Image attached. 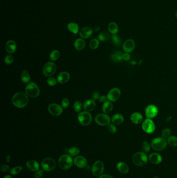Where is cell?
Returning a JSON list of instances; mask_svg holds the SVG:
<instances>
[{"label":"cell","mask_w":177,"mask_h":178,"mask_svg":"<svg viewBox=\"0 0 177 178\" xmlns=\"http://www.w3.org/2000/svg\"><path fill=\"white\" fill-rule=\"evenodd\" d=\"M12 103L15 106L18 108L25 107L29 103L28 96L22 92L17 93L12 97Z\"/></svg>","instance_id":"1"},{"label":"cell","mask_w":177,"mask_h":178,"mask_svg":"<svg viewBox=\"0 0 177 178\" xmlns=\"http://www.w3.org/2000/svg\"><path fill=\"white\" fill-rule=\"evenodd\" d=\"M133 164L137 166L142 167L147 164L148 158L145 152H137L133 156Z\"/></svg>","instance_id":"2"},{"label":"cell","mask_w":177,"mask_h":178,"mask_svg":"<svg viewBox=\"0 0 177 178\" xmlns=\"http://www.w3.org/2000/svg\"><path fill=\"white\" fill-rule=\"evenodd\" d=\"M167 145V142L163 137H158L153 139L151 142L152 148L156 151H161L165 149Z\"/></svg>","instance_id":"3"},{"label":"cell","mask_w":177,"mask_h":178,"mask_svg":"<svg viewBox=\"0 0 177 178\" xmlns=\"http://www.w3.org/2000/svg\"><path fill=\"white\" fill-rule=\"evenodd\" d=\"M73 164V160L70 155L64 154L60 156L58 160V165L63 170L70 168Z\"/></svg>","instance_id":"4"},{"label":"cell","mask_w":177,"mask_h":178,"mask_svg":"<svg viewBox=\"0 0 177 178\" xmlns=\"http://www.w3.org/2000/svg\"><path fill=\"white\" fill-rule=\"evenodd\" d=\"M25 93L29 97L35 98L39 95V88L35 82H29L25 87Z\"/></svg>","instance_id":"5"},{"label":"cell","mask_w":177,"mask_h":178,"mask_svg":"<svg viewBox=\"0 0 177 178\" xmlns=\"http://www.w3.org/2000/svg\"><path fill=\"white\" fill-rule=\"evenodd\" d=\"M41 166L43 170L46 171H52L56 166L55 160L53 159V158H45L42 162Z\"/></svg>","instance_id":"6"},{"label":"cell","mask_w":177,"mask_h":178,"mask_svg":"<svg viewBox=\"0 0 177 178\" xmlns=\"http://www.w3.org/2000/svg\"><path fill=\"white\" fill-rule=\"evenodd\" d=\"M142 128L145 133L151 134L155 131L156 127L152 119L147 118L142 122Z\"/></svg>","instance_id":"7"},{"label":"cell","mask_w":177,"mask_h":178,"mask_svg":"<svg viewBox=\"0 0 177 178\" xmlns=\"http://www.w3.org/2000/svg\"><path fill=\"white\" fill-rule=\"evenodd\" d=\"M78 121L81 125L88 126L92 120V116L88 111H83L79 113L78 116Z\"/></svg>","instance_id":"8"},{"label":"cell","mask_w":177,"mask_h":178,"mask_svg":"<svg viewBox=\"0 0 177 178\" xmlns=\"http://www.w3.org/2000/svg\"><path fill=\"white\" fill-rule=\"evenodd\" d=\"M159 113V109L157 107L153 105H149L145 109V114L147 118L152 119L156 117Z\"/></svg>","instance_id":"9"},{"label":"cell","mask_w":177,"mask_h":178,"mask_svg":"<svg viewBox=\"0 0 177 178\" xmlns=\"http://www.w3.org/2000/svg\"><path fill=\"white\" fill-rule=\"evenodd\" d=\"M57 69V66L55 63L48 62L44 65L43 68V73L46 77H51L55 73Z\"/></svg>","instance_id":"10"},{"label":"cell","mask_w":177,"mask_h":178,"mask_svg":"<svg viewBox=\"0 0 177 178\" xmlns=\"http://www.w3.org/2000/svg\"><path fill=\"white\" fill-rule=\"evenodd\" d=\"M96 123L100 126H106L110 124L111 118L110 116L105 113H99L95 117Z\"/></svg>","instance_id":"11"},{"label":"cell","mask_w":177,"mask_h":178,"mask_svg":"<svg viewBox=\"0 0 177 178\" xmlns=\"http://www.w3.org/2000/svg\"><path fill=\"white\" fill-rule=\"evenodd\" d=\"M121 94V92L118 88H113L109 91L106 96L109 101L115 102L119 99Z\"/></svg>","instance_id":"12"},{"label":"cell","mask_w":177,"mask_h":178,"mask_svg":"<svg viewBox=\"0 0 177 178\" xmlns=\"http://www.w3.org/2000/svg\"><path fill=\"white\" fill-rule=\"evenodd\" d=\"M104 170V165L103 162L98 160L94 162L92 168V173L94 176H100Z\"/></svg>","instance_id":"13"},{"label":"cell","mask_w":177,"mask_h":178,"mask_svg":"<svg viewBox=\"0 0 177 178\" xmlns=\"http://www.w3.org/2000/svg\"><path fill=\"white\" fill-rule=\"evenodd\" d=\"M48 111L53 116H58L63 112L62 107L57 104H51L48 106Z\"/></svg>","instance_id":"14"},{"label":"cell","mask_w":177,"mask_h":178,"mask_svg":"<svg viewBox=\"0 0 177 178\" xmlns=\"http://www.w3.org/2000/svg\"><path fill=\"white\" fill-rule=\"evenodd\" d=\"M135 48V42L133 39L127 40L123 45V49L125 53H130Z\"/></svg>","instance_id":"15"},{"label":"cell","mask_w":177,"mask_h":178,"mask_svg":"<svg viewBox=\"0 0 177 178\" xmlns=\"http://www.w3.org/2000/svg\"><path fill=\"white\" fill-rule=\"evenodd\" d=\"M74 164L77 167L80 168H83L87 166V162L84 157L82 156H78L74 158Z\"/></svg>","instance_id":"16"},{"label":"cell","mask_w":177,"mask_h":178,"mask_svg":"<svg viewBox=\"0 0 177 178\" xmlns=\"http://www.w3.org/2000/svg\"><path fill=\"white\" fill-rule=\"evenodd\" d=\"M92 29L90 27H85L80 30V35L82 39H88L92 35Z\"/></svg>","instance_id":"17"},{"label":"cell","mask_w":177,"mask_h":178,"mask_svg":"<svg viewBox=\"0 0 177 178\" xmlns=\"http://www.w3.org/2000/svg\"><path fill=\"white\" fill-rule=\"evenodd\" d=\"M143 118V116L139 113L135 112L131 114L130 116V120L133 124L139 125L142 123Z\"/></svg>","instance_id":"18"},{"label":"cell","mask_w":177,"mask_h":178,"mask_svg":"<svg viewBox=\"0 0 177 178\" xmlns=\"http://www.w3.org/2000/svg\"><path fill=\"white\" fill-rule=\"evenodd\" d=\"M5 49L7 53L10 54L14 53L17 49L16 42L13 40L8 41L5 45Z\"/></svg>","instance_id":"19"},{"label":"cell","mask_w":177,"mask_h":178,"mask_svg":"<svg viewBox=\"0 0 177 178\" xmlns=\"http://www.w3.org/2000/svg\"><path fill=\"white\" fill-rule=\"evenodd\" d=\"M149 160L152 164H159L162 162V157L159 153H153L149 155Z\"/></svg>","instance_id":"20"},{"label":"cell","mask_w":177,"mask_h":178,"mask_svg":"<svg viewBox=\"0 0 177 178\" xmlns=\"http://www.w3.org/2000/svg\"><path fill=\"white\" fill-rule=\"evenodd\" d=\"M123 53L121 51H114L111 55V59L113 62L118 63L121 62L123 60Z\"/></svg>","instance_id":"21"},{"label":"cell","mask_w":177,"mask_h":178,"mask_svg":"<svg viewBox=\"0 0 177 178\" xmlns=\"http://www.w3.org/2000/svg\"><path fill=\"white\" fill-rule=\"evenodd\" d=\"M26 166L28 169L32 171H37L39 169V163L34 160H28L26 163Z\"/></svg>","instance_id":"22"},{"label":"cell","mask_w":177,"mask_h":178,"mask_svg":"<svg viewBox=\"0 0 177 178\" xmlns=\"http://www.w3.org/2000/svg\"><path fill=\"white\" fill-rule=\"evenodd\" d=\"M70 79V74L68 72H61L57 77V81L61 84H64L69 81Z\"/></svg>","instance_id":"23"},{"label":"cell","mask_w":177,"mask_h":178,"mask_svg":"<svg viewBox=\"0 0 177 178\" xmlns=\"http://www.w3.org/2000/svg\"><path fill=\"white\" fill-rule=\"evenodd\" d=\"M83 106L86 111H92L95 108L96 103L94 99H88L84 103Z\"/></svg>","instance_id":"24"},{"label":"cell","mask_w":177,"mask_h":178,"mask_svg":"<svg viewBox=\"0 0 177 178\" xmlns=\"http://www.w3.org/2000/svg\"><path fill=\"white\" fill-rule=\"evenodd\" d=\"M111 121L114 125H120L124 121V116L121 113H116L112 116L111 118Z\"/></svg>","instance_id":"25"},{"label":"cell","mask_w":177,"mask_h":178,"mask_svg":"<svg viewBox=\"0 0 177 178\" xmlns=\"http://www.w3.org/2000/svg\"><path fill=\"white\" fill-rule=\"evenodd\" d=\"M117 170L121 174H126L129 171V167L128 165L124 162H120L117 164Z\"/></svg>","instance_id":"26"},{"label":"cell","mask_w":177,"mask_h":178,"mask_svg":"<svg viewBox=\"0 0 177 178\" xmlns=\"http://www.w3.org/2000/svg\"><path fill=\"white\" fill-rule=\"evenodd\" d=\"M74 45L77 50L82 51L85 48V42L82 39H78L74 42Z\"/></svg>","instance_id":"27"},{"label":"cell","mask_w":177,"mask_h":178,"mask_svg":"<svg viewBox=\"0 0 177 178\" xmlns=\"http://www.w3.org/2000/svg\"><path fill=\"white\" fill-rule=\"evenodd\" d=\"M68 29L74 34H77L79 31V26L75 23H70L67 25Z\"/></svg>","instance_id":"28"},{"label":"cell","mask_w":177,"mask_h":178,"mask_svg":"<svg viewBox=\"0 0 177 178\" xmlns=\"http://www.w3.org/2000/svg\"><path fill=\"white\" fill-rule=\"evenodd\" d=\"M113 104L110 101H106L104 103L102 106V111L105 113H109L112 111Z\"/></svg>","instance_id":"29"},{"label":"cell","mask_w":177,"mask_h":178,"mask_svg":"<svg viewBox=\"0 0 177 178\" xmlns=\"http://www.w3.org/2000/svg\"><path fill=\"white\" fill-rule=\"evenodd\" d=\"M108 30L111 33L112 35H115L118 31V26L114 22H111L108 25Z\"/></svg>","instance_id":"30"},{"label":"cell","mask_w":177,"mask_h":178,"mask_svg":"<svg viewBox=\"0 0 177 178\" xmlns=\"http://www.w3.org/2000/svg\"><path fill=\"white\" fill-rule=\"evenodd\" d=\"M21 79L23 83H29L30 81V76L27 70H23L21 74Z\"/></svg>","instance_id":"31"},{"label":"cell","mask_w":177,"mask_h":178,"mask_svg":"<svg viewBox=\"0 0 177 178\" xmlns=\"http://www.w3.org/2000/svg\"><path fill=\"white\" fill-rule=\"evenodd\" d=\"M110 38V35L109 34V33L106 31L102 32L99 34L98 37L99 41L101 42L106 41L109 39Z\"/></svg>","instance_id":"32"},{"label":"cell","mask_w":177,"mask_h":178,"mask_svg":"<svg viewBox=\"0 0 177 178\" xmlns=\"http://www.w3.org/2000/svg\"><path fill=\"white\" fill-rule=\"evenodd\" d=\"M167 144H168L169 145L175 147L177 146V137L171 135L170 137H168L167 138Z\"/></svg>","instance_id":"33"},{"label":"cell","mask_w":177,"mask_h":178,"mask_svg":"<svg viewBox=\"0 0 177 178\" xmlns=\"http://www.w3.org/2000/svg\"><path fill=\"white\" fill-rule=\"evenodd\" d=\"M60 52L57 50H54L49 55V58L51 61H56L60 57Z\"/></svg>","instance_id":"34"},{"label":"cell","mask_w":177,"mask_h":178,"mask_svg":"<svg viewBox=\"0 0 177 178\" xmlns=\"http://www.w3.org/2000/svg\"><path fill=\"white\" fill-rule=\"evenodd\" d=\"M112 39L113 44L115 45V46H120L121 44H122V40L116 34L112 35Z\"/></svg>","instance_id":"35"},{"label":"cell","mask_w":177,"mask_h":178,"mask_svg":"<svg viewBox=\"0 0 177 178\" xmlns=\"http://www.w3.org/2000/svg\"><path fill=\"white\" fill-rule=\"evenodd\" d=\"M68 152L69 153L70 156H75L79 154V153L80 152V150L76 147H73L71 148H69Z\"/></svg>","instance_id":"36"},{"label":"cell","mask_w":177,"mask_h":178,"mask_svg":"<svg viewBox=\"0 0 177 178\" xmlns=\"http://www.w3.org/2000/svg\"><path fill=\"white\" fill-rule=\"evenodd\" d=\"M151 145L147 141H145L142 144V148L143 152L145 153H149L151 149Z\"/></svg>","instance_id":"37"},{"label":"cell","mask_w":177,"mask_h":178,"mask_svg":"<svg viewBox=\"0 0 177 178\" xmlns=\"http://www.w3.org/2000/svg\"><path fill=\"white\" fill-rule=\"evenodd\" d=\"M99 45V41L96 39L92 40L90 43V48L92 50H95L98 48Z\"/></svg>","instance_id":"38"},{"label":"cell","mask_w":177,"mask_h":178,"mask_svg":"<svg viewBox=\"0 0 177 178\" xmlns=\"http://www.w3.org/2000/svg\"><path fill=\"white\" fill-rule=\"evenodd\" d=\"M73 107L74 111L77 113H78V112H80L81 110L82 109L83 105L81 102L79 101H77L74 103Z\"/></svg>","instance_id":"39"},{"label":"cell","mask_w":177,"mask_h":178,"mask_svg":"<svg viewBox=\"0 0 177 178\" xmlns=\"http://www.w3.org/2000/svg\"><path fill=\"white\" fill-rule=\"evenodd\" d=\"M23 168L21 166L15 167L10 171V174L13 176L16 175L19 173H20L21 171L23 170Z\"/></svg>","instance_id":"40"},{"label":"cell","mask_w":177,"mask_h":178,"mask_svg":"<svg viewBox=\"0 0 177 178\" xmlns=\"http://www.w3.org/2000/svg\"><path fill=\"white\" fill-rule=\"evenodd\" d=\"M108 130L109 132L112 134H115L117 132V128L114 123H110L108 125Z\"/></svg>","instance_id":"41"},{"label":"cell","mask_w":177,"mask_h":178,"mask_svg":"<svg viewBox=\"0 0 177 178\" xmlns=\"http://www.w3.org/2000/svg\"><path fill=\"white\" fill-rule=\"evenodd\" d=\"M170 134H171V130L169 128H165V129L163 130L161 133L162 137L165 139H167L168 137H170Z\"/></svg>","instance_id":"42"},{"label":"cell","mask_w":177,"mask_h":178,"mask_svg":"<svg viewBox=\"0 0 177 178\" xmlns=\"http://www.w3.org/2000/svg\"><path fill=\"white\" fill-rule=\"evenodd\" d=\"M5 62L7 65H10L14 61V57L12 55H8L5 57L4 60Z\"/></svg>","instance_id":"43"},{"label":"cell","mask_w":177,"mask_h":178,"mask_svg":"<svg viewBox=\"0 0 177 178\" xmlns=\"http://www.w3.org/2000/svg\"><path fill=\"white\" fill-rule=\"evenodd\" d=\"M47 82L48 83L49 86H55L56 84V83H57V81H56V80L54 78H53V77H49L47 79Z\"/></svg>","instance_id":"44"},{"label":"cell","mask_w":177,"mask_h":178,"mask_svg":"<svg viewBox=\"0 0 177 178\" xmlns=\"http://www.w3.org/2000/svg\"><path fill=\"white\" fill-rule=\"evenodd\" d=\"M69 104H70V102H69V99H62V102H61V105H62V107L63 109H67L68 107L69 106Z\"/></svg>","instance_id":"45"},{"label":"cell","mask_w":177,"mask_h":178,"mask_svg":"<svg viewBox=\"0 0 177 178\" xmlns=\"http://www.w3.org/2000/svg\"><path fill=\"white\" fill-rule=\"evenodd\" d=\"M44 174V171L42 170H39L37 171H35V178H41L43 177Z\"/></svg>","instance_id":"46"},{"label":"cell","mask_w":177,"mask_h":178,"mask_svg":"<svg viewBox=\"0 0 177 178\" xmlns=\"http://www.w3.org/2000/svg\"><path fill=\"white\" fill-rule=\"evenodd\" d=\"M130 59V55L129 53H125L123 55V60L125 61H128Z\"/></svg>","instance_id":"47"},{"label":"cell","mask_w":177,"mask_h":178,"mask_svg":"<svg viewBox=\"0 0 177 178\" xmlns=\"http://www.w3.org/2000/svg\"><path fill=\"white\" fill-rule=\"evenodd\" d=\"M99 97H100V95H99V93L98 92L95 91L92 93V98L94 100L99 99Z\"/></svg>","instance_id":"48"},{"label":"cell","mask_w":177,"mask_h":178,"mask_svg":"<svg viewBox=\"0 0 177 178\" xmlns=\"http://www.w3.org/2000/svg\"><path fill=\"white\" fill-rule=\"evenodd\" d=\"M1 171L2 172H6L9 170V166L7 165H3L0 168Z\"/></svg>","instance_id":"49"},{"label":"cell","mask_w":177,"mask_h":178,"mask_svg":"<svg viewBox=\"0 0 177 178\" xmlns=\"http://www.w3.org/2000/svg\"><path fill=\"white\" fill-rule=\"evenodd\" d=\"M107 96H105V95H102L101 96H100L99 99V102H101V103H105V102L107 101Z\"/></svg>","instance_id":"50"},{"label":"cell","mask_w":177,"mask_h":178,"mask_svg":"<svg viewBox=\"0 0 177 178\" xmlns=\"http://www.w3.org/2000/svg\"><path fill=\"white\" fill-rule=\"evenodd\" d=\"M99 178H113V177L109 174H104L100 176Z\"/></svg>","instance_id":"51"},{"label":"cell","mask_w":177,"mask_h":178,"mask_svg":"<svg viewBox=\"0 0 177 178\" xmlns=\"http://www.w3.org/2000/svg\"><path fill=\"white\" fill-rule=\"evenodd\" d=\"M100 29V28L99 27V26H96V27H94V31H96V32H97V31H98Z\"/></svg>","instance_id":"52"},{"label":"cell","mask_w":177,"mask_h":178,"mask_svg":"<svg viewBox=\"0 0 177 178\" xmlns=\"http://www.w3.org/2000/svg\"><path fill=\"white\" fill-rule=\"evenodd\" d=\"M11 156H10L9 155H8V156H7V157H6V162L8 163V162H9L10 161H11Z\"/></svg>","instance_id":"53"},{"label":"cell","mask_w":177,"mask_h":178,"mask_svg":"<svg viewBox=\"0 0 177 178\" xmlns=\"http://www.w3.org/2000/svg\"><path fill=\"white\" fill-rule=\"evenodd\" d=\"M171 118H172V117H171V116H169V117H168L167 118H166V122H168V121H169L171 119Z\"/></svg>","instance_id":"54"},{"label":"cell","mask_w":177,"mask_h":178,"mask_svg":"<svg viewBox=\"0 0 177 178\" xmlns=\"http://www.w3.org/2000/svg\"><path fill=\"white\" fill-rule=\"evenodd\" d=\"M4 178H13L11 176H8V175H7V176H5Z\"/></svg>","instance_id":"55"},{"label":"cell","mask_w":177,"mask_h":178,"mask_svg":"<svg viewBox=\"0 0 177 178\" xmlns=\"http://www.w3.org/2000/svg\"><path fill=\"white\" fill-rule=\"evenodd\" d=\"M176 17L177 18V12L176 13Z\"/></svg>","instance_id":"56"},{"label":"cell","mask_w":177,"mask_h":178,"mask_svg":"<svg viewBox=\"0 0 177 178\" xmlns=\"http://www.w3.org/2000/svg\"></svg>","instance_id":"57"}]
</instances>
